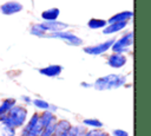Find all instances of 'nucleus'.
Here are the masks:
<instances>
[{
  "label": "nucleus",
  "mask_w": 151,
  "mask_h": 136,
  "mask_svg": "<svg viewBox=\"0 0 151 136\" xmlns=\"http://www.w3.org/2000/svg\"><path fill=\"white\" fill-rule=\"evenodd\" d=\"M26 117H27V110L24 106L14 105L7 114L0 117V122L4 124V127L15 129L25 123Z\"/></svg>",
  "instance_id": "f257e3e1"
},
{
  "label": "nucleus",
  "mask_w": 151,
  "mask_h": 136,
  "mask_svg": "<svg viewBox=\"0 0 151 136\" xmlns=\"http://www.w3.org/2000/svg\"><path fill=\"white\" fill-rule=\"evenodd\" d=\"M126 82V77L125 76H120V75H107L104 77L98 78L93 86L98 90H107V89H116L119 88L122 85H124Z\"/></svg>",
  "instance_id": "f03ea898"
},
{
  "label": "nucleus",
  "mask_w": 151,
  "mask_h": 136,
  "mask_svg": "<svg viewBox=\"0 0 151 136\" xmlns=\"http://www.w3.org/2000/svg\"><path fill=\"white\" fill-rule=\"evenodd\" d=\"M132 41H133V33H127V34L123 35L120 39H118L117 41H114L111 47L116 53H122L123 54L132 45Z\"/></svg>",
  "instance_id": "7ed1b4c3"
},
{
  "label": "nucleus",
  "mask_w": 151,
  "mask_h": 136,
  "mask_svg": "<svg viewBox=\"0 0 151 136\" xmlns=\"http://www.w3.org/2000/svg\"><path fill=\"white\" fill-rule=\"evenodd\" d=\"M114 40L113 39H110L105 43H101L99 45H93V46H87V47H84V52L88 53V54H92V56H97V54H101L104 52H106L112 45H113Z\"/></svg>",
  "instance_id": "20e7f679"
},
{
  "label": "nucleus",
  "mask_w": 151,
  "mask_h": 136,
  "mask_svg": "<svg viewBox=\"0 0 151 136\" xmlns=\"http://www.w3.org/2000/svg\"><path fill=\"white\" fill-rule=\"evenodd\" d=\"M50 37H52V38H59V39H63V40H66L70 45H81L83 44V40L79 38V37H77V35H74V34H72V33H67V32H63V31H60V32H53Z\"/></svg>",
  "instance_id": "39448f33"
},
{
  "label": "nucleus",
  "mask_w": 151,
  "mask_h": 136,
  "mask_svg": "<svg viewBox=\"0 0 151 136\" xmlns=\"http://www.w3.org/2000/svg\"><path fill=\"white\" fill-rule=\"evenodd\" d=\"M38 27L42 31V32H46V31H52V32H60L61 30L66 28L67 27V24H64V22H60V21H45L44 24H39Z\"/></svg>",
  "instance_id": "423d86ee"
},
{
  "label": "nucleus",
  "mask_w": 151,
  "mask_h": 136,
  "mask_svg": "<svg viewBox=\"0 0 151 136\" xmlns=\"http://www.w3.org/2000/svg\"><path fill=\"white\" fill-rule=\"evenodd\" d=\"M107 64L111 67L119 69L126 64V57L122 53H113L107 58Z\"/></svg>",
  "instance_id": "0eeeda50"
},
{
  "label": "nucleus",
  "mask_w": 151,
  "mask_h": 136,
  "mask_svg": "<svg viewBox=\"0 0 151 136\" xmlns=\"http://www.w3.org/2000/svg\"><path fill=\"white\" fill-rule=\"evenodd\" d=\"M0 8H1V12L4 14H13V13H17V12L21 11L22 5L17 2V1H8V2L4 4Z\"/></svg>",
  "instance_id": "6e6552de"
},
{
  "label": "nucleus",
  "mask_w": 151,
  "mask_h": 136,
  "mask_svg": "<svg viewBox=\"0 0 151 136\" xmlns=\"http://www.w3.org/2000/svg\"><path fill=\"white\" fill-rule=\"evenodd\" d=\"M61 71H63V67L60 65H48L39 70V72L42 76H47V77H57L61 73Z\"/></svg>",
  "instance_id": "1a4fd4ad"
},
{
  "label": "nucleus",
  "mask_w": 151,
  "mask_h": 136,
  "mask_svg": "<svg viewBox=\"0 0 151 136\" xmlns=\"http://www.w3.org/2000/svg\"><path fill=\"white\" fill-rule=\"evenodd\" d=\"M126 26V21H118V22H112L110 26H106L104 28V33L105 34H110V33H114L118 32L120 30H123Z\"/></svg>",
  "instance_id": "9d476101"
},
{
  "label": "nucleus",
  "mask_w": 151,
  "mask_h": 136,
  "mask_svg": "<svg viewBox=\"0 0 151 136\" xmlns=\"http://www.w3.org/2000/svg\"><path fill=\"white\" fill-rule=\"evenodd\" d=\"M132 15H133L132 12H129V11H126V12H120V13H118V14L111 17V18L109 19V22L112 24V22H118V21H126V20H129L130 18H132Z\"/></svg>",
  "instance_id": "9b49d317"
},
{
  "label": "nucleus",
  "mask_w": 151,
  "mask_h": 136,
  "mask_svg": "<svg viewBox=\"0 0 151 136\" xmlns=\"http://www.w3.org/2000/svg\"><path fill=\"white\" fill-rule=\"evenodd\" d=\"M14 105H15V101H14L13 98H7V99H5V101L0 104V117L4 116L5 114H7Z\"/></svg>",
  "instance_id": "f8f14e48"
},
{
  "label": "nucleus",
  "mask_w": 151,
  "mask_h": 136,
  "mask_svg": "<svg viewBox=\"0 0 151 136\" xmlns=\"http://www.w3.org/2000/svg\"><path fill=\"white\" fill-rule=\"evenodd\" d=\"M59 15V9L58 8H50L46 9L41 13V17L46 20V21H54Z\"/></svg>",
  "instance_id": "ddd939ff"
},
{
  "label": "nucleus",
  "mask_w": 151,
  "mask_h": 136,
  "mask_svg": "<svg viewBox=\"0 0 151 136\" xmlns=\"http://www.w3.org/2000/svg\"><path fill=\"white\" fill-rule=\"evenodd\" d=\"M83 134H84V131L80 127H72L71 125L66 131L61 132L59 136H83Z\"/></svg>",
  "instance_id": "4468645a"
},
{
  "label": "nucleus",
  "mask_w": 151,
  "mask_h": 136,
  "mask_svg": "<svg viewBox=\"0 0 151 136\" xmlns=\"http://www.w3.org/2000/svg\"><path fill=\"white\" fill-rule=\"evenodd\" d=\"M87 25H88L90 28H100V27L106 26V21L103 20V19H96V18H93V19L88 20Z\"/></svg>",
  "instance_id": "2eb2a0df"
},
{
  "label": "nucleus",
  "mask_w": 151,
  "mask_h": 136,
  "mask_svg": "<svg viewBox=\"0 0 151 136\" xmlns=\"http://www.w3.org/2000/svg\"><path fill=\"white\" fill-rule=\"evenodd\" d=\"M83 123L85 125H90V127H93V128H101L103 127V123L99 119H96V118H86V119L83 121Z\"/></svg>",
  "instance_id": "dca6fc26"
},
{
  "label": "nucleus",
  "mask_w": 151,
  "mask_h": 136,
  "mask_svg": "<svg viewBox=\"0 0 151 136\" xmlns=\"http://www.w3.org/2000/svg\"><path fill=\"white\" fill-rule=\"evenodd\" d=\"M83 136H109V134L104 130H97V129H93V130H90L87 132H84Z\"/></svg>",
  "instance_id": "f3484780"
},
{
  "label": "nucleus",
  "mask_w": 151,
  "mask_h": 136,
  "mask_svg": "<svg viewBox=\"0 0 151 136\" xmlns=\"http://www.w3.org/2000/svg\"><path fill=\"white\" fill-rule=\"evenodd\" d=\"M33 104H34L37 108L42 109V110H48L50 106H51L47 102H45V101H42V99H34V101H33Z\"/></svg>",
  "instance_id": "a211bd4d"
},
{
  "label": "nucleus",
  "mask_w": 151,
  "mask_h": 136,
  "mask_svg": "<svg viewBox=\"0 0 151 136\" xmlns=\"http://www.w3.org/2000/svg\"><path fill=\"white\" fill-rule=\"evenodd\" d=\"M4 136H15V129L4 127Z\"/></svg>",
  "instance_id": "6ab92c4d"
},
{
  "label": "nucleus",
  "mask_w": 151,
  "mask_h": 136,
  "mask_svg": "<svg viewBox=\"0 0 151 136\" xmlns=\"http://www.w3.org/2000/svg\"><path fill=\"white\" fill-rule=\"evenodd\" d=\"M112 135L113 136H129V134L125 131V130H122V129H116L112 131Z\"/></svg>",
  "instance_id": "aec40b11"
},
{
  "label": "nucleus",
  "mask_w": 151,
  "mask_h": 136,
  "mask_svg": "<svg viewBox=\"0 0 151 136\" xmlns=\"http://www.w3.org/2000/svg\"><path fill=\"white\" fill-rule=\"evenodd\" d=\"M22 99H25V101H26L27 103H29V102H31V99H29L28 97H22Z\"/></svg>",
  "instance_id": "412c9836"
}]
</instances>
